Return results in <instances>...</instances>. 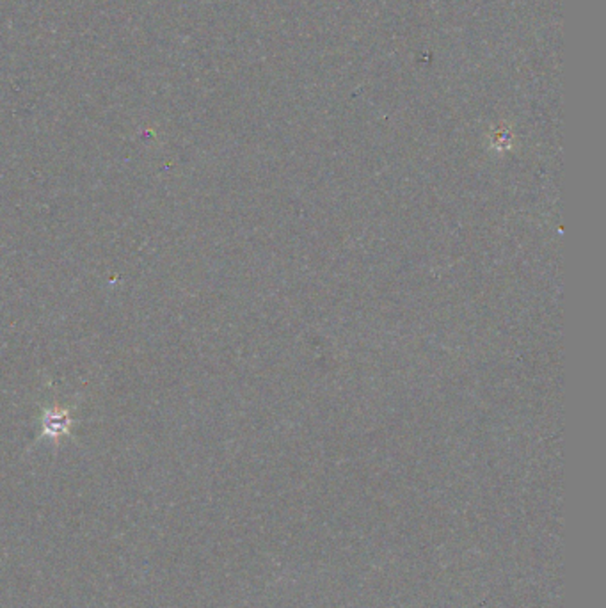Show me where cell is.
I'll use <instances>...</instances> for the list:
<instances>
[{"instance_id":"1","label":"cell","mask_w":606,"mask_h":608,"mask_svg":"<svg viewBox=\"0 0 606 608\" xmlns=\"http://www.w3.org/2000/svg\"><path fill=\"white\" fill-rule=\"evenodd\" d=\"M68 427H70V420L62 413H55L54 416L45 418L43 431L48 436H61V434H64L66 431H68Z\"/></svg>"}]
</instances>
